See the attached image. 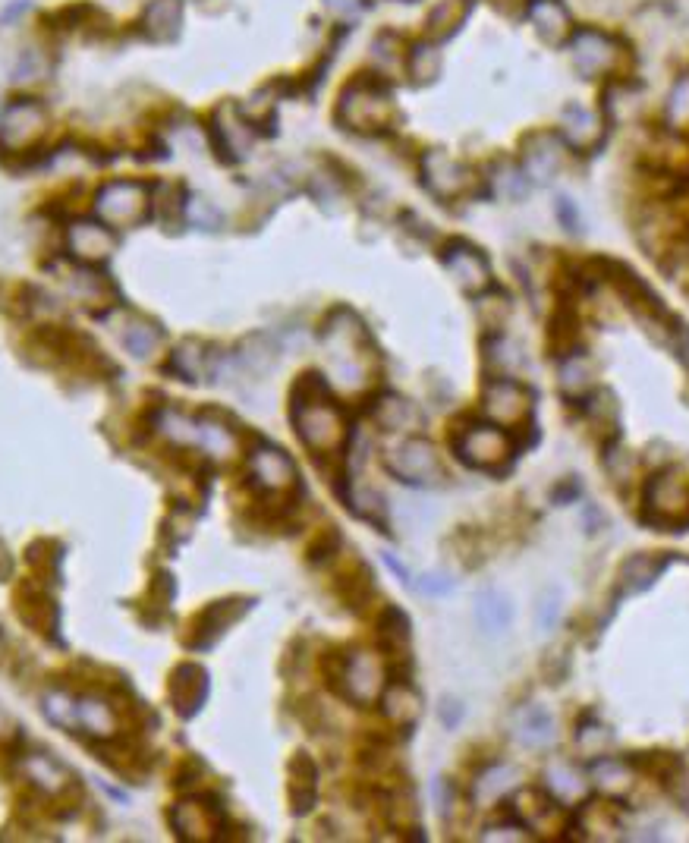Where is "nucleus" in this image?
I'll use <instances>...</instances> for the list:
<instances>
[{
  "instance_id": "obj_1",
  "label": "nucleus",
  "mask_w": 689,
  "mask_h": 843,
  "mask_svg": "<svg viewBox=\"0 0 689 843\" xmlns=\"http://www.w3.org/2000/svg\"><path fill=\"white\" fill-rule=\"evenodd\" d=\"M397 120L394 98L387 85L375 76H359L337 98V123L359 136L387 133Z\"/></svg>"
},
{
  "instance_id": "obj_2",
  "label": "nucleus",
  "mask_w": 689,
  "mask_h": 843,
  "mask_svg": "<svg viewBox=\"0 0 689 843\" xmlns=\"http://www.w3.org/2000/svg\"><path fill=\"white\" fill-rule=\"evenodd\" d=\"M290 419L299 441H303L318 457H331L340 453L350 441V422L343 416V409L328 397L315 400H293L290 403Z\"/></svg>"
},
{
  "instance_id": "obj_3",
  "label": "nucleus",
  "mask_w": 689,
  "mask_h": 843,
  "mask_svg": "<svg viewBox=\"0 0 689 843\" xmlns=\"http://www.w3.org/2000/svg\"><path fill=\"white\" fill-rule=\"evenodd\" d=\"M92 211L101 224L117 230H133L145 224L155 211V186L145 180H107L98 192Z\"/></svg>"
},
{
  "instance_id": "obj_4",
  "label": "nucleus",
  "mask_w": 689,
  "mask_h": 843,
  "mask_svg": "<svg viewBox=\"0 0 689 843\" xmlns=\"http://www.w3.org/2000/svg\"><path fill=\"white\" fill-rule=\"evenodd\" d=\"M642 523L680 532L689 523V479L677 466L655 472L642 485Z\"/></svg>"
},
{
  "instance_id": "obj_5",
  "label": "nucleus",
  "mask_w": 689,
  "mask_h": 843,
  "mask_svg": "<svg viewBox=\"0 0 689 843\" xmlns=\"http://www.w3.org/2000/svg\"><path fill=\"white\" fill-rule=\"evenodd\" d=\"M334 664L325 661V674L331 683L340 689L343 696L356 705H375L387 686V667L381 655L375 652H353V655H337L331 658Z\"/></svg>"
},
{
  "instance_id": "obj_6",
  "label": "nucleus",
  "mask_w": 689,
  "mask_h": 843,
  "mask_svg": "<svg viewBox=\"0 0 689 843\" xmlns=\"http://www.w3.org/2000/svg\"><path fill=\"white\" fill-rule=\"evenodd\" d=\"M513 450H516V444L507 435V428L494 425V422H472L454 435L457 460L466 463L469 469L501 472L513 460Z\"/></svg>"
},
{
  "instance_id": "obj_7",
  "label": "nucleus",
  "mask_w": 689,
  "mask_h": 843,
  "mask_svg": "<svg viewBox=\"0 0 689 843\" xmlns=\"http://www.w3.org/2000/svg\"><path fill=\"white\" fill-rule=\"evenodd\" d=\"M51 114L38 98H16L0 111V148L7 155H29L48 136Z\"/></svg>"
},
{
  "instance_id": "obj_8",
  "label": "nucleus",
  "mask_w": 689,
  "mask_h": 843,
  "mask_svg": "<svg viewBox=\"0 0 689 843\" xmlns=\"http://www.w3.org/2000/svg\"><path fill=\"white\" fill-rule=\"evenodd\" d=\"M535 391L516 378H488L482 387V413L501 428H520L529 422Z\"/></svg>"
},
{
  "instance_id": "obj_9",
  "label": "nucleus",
  "mask_w": 689,
  "mask_h": 843,
  "mask_svg": "<svg viewBox=\"0 0 689 843\" xmlns=\"http://www.w3.org/2000/svg\"><path fill=\"white\" fill-rule=\"evenodd\" d=\"M249 482L265 497H290L293 491H299V472L281 447L258 444L249 453Z\"/></svg>"
},
{
  "instance_id": "obj_10",
  "label": "nucleus",
  "mask_w": 689,
  "mask_h": 843,
  "mask_svg": "<svg viewBox=\"0 0 689 843\" xmlns=\"http://www.w3.org/2000/svg\"><path fill=\"white\" fill-rule=\"evenodd\" d=\"M384 469L394 475V479L406 482V485H435L441 479V460L432 441L425 438H406L400 441L391 453L384 457Z\"/></svg>"
},
{
  "instance_id": "obj_11",
  "label": "nucleus",
  "mask_w": 689,
  "mask_h": 843,
  "mask_svg": "<svg viewBox=\"0 0 689 843\" xmlns=\"http://www.w3.org/2000/svg\"><path fill=\"white\" fill-rule=\"evenodd\" d=\"M63 249L73 258L76 265H104L107 258L117 249V233L101 224L98 218H82L73 221L67 227V236H63Z\"/></svg>"
},
{
  "instance_id": "obj_12",
  "label": "nucleus",
  "mask_w": 689,
  "mask_h": 843,
  "mask_svg": "<svg viewBox=\"0 0 689 843\" xmlns=\"http://www.w3.org/2000/svg\"><path fill=\"white\" fill-rule=\"evenodd\" d=\"M211 142L224 161H246L255 142L252 120L236 104H221L211 114Z\"/></svg>"
},
{
  "instance_id": "obj_13",
  "label": "nucleus",
  "mask_w": 689,
  "mask_h": 843,
  "mask_svg": "<svg viewBox=\"0 0 689 843\" xmlns=\"http://www.w3.org/2000/svg\"><path fill=\"white\" fill-rule=\"evenodd\" d=\"M170 825H174V831L189 843H208L224 828V812L218 803H211V799L189 796L170 812Z\"/></svg>"
},
{
  "instance_id": "obj_14",
  "label": "nucleus",
  "mask_w": 689,
  "mask_h": 843,
  "mask_svg": "<svg viewBox=\"0 0 689 843\" xmlns=\"http://www.w3.org/2000/svg\"><path fill=\"white\" fill-rule=\"evenodd\" d=\"M419 174H422L425 189L432 192L435 199H441V202H454V199H460L463 192L469 189V170L460 161L450 158L447 151H438V148L425 151V155H422Z\"/></svg>"
},
{
  "instance_id": "obj_15",
  "label": "nucleus",
  "mask_w": 689,
  "mask_h": 843,
  "mask_svg": "<svg viewBox=\"0 0 689 843\" xmlns=\"http://www.w3.org/2000/svg\"><path fill=\"white\" fill-rule=\"evenodd\" d=\"M441 262H444L447 274L454 277L466 293H482V290H488V284H491V268H488L485 255H482L476 246H469V243H463V240L447 243V246L441 249Z\"/></svg>"
},
{
  "instance_id": "obj_16",
  "label": "nucleus",
  "mask_w": 689,
  "mask_h": 843,
  "mask_svg": "<svg viewBox=\"0 0 689 843\" xmlns=\"http://www.w3.org/2000/svg\"><path fill=\"white\" fill-rule=\"evenodd\" d=\"M252 598H227V601H214L208 608L196 617V636L189 639V648H211L218 642L230 626L240 620L249 608H252Z\"/></svg>"
},
{
  "instance_id": "obj_17",
  "label": "nucleus",
  "mask_w": 689,
  "mask_h": 843,
  "mask_svg": "<svg viewBox=\"0 0 689 843\" xmlns=\"http://www.w3.org/2000/svg\"><path fill=\"white\" fill-rule=\"evenodd\" d=\"M564 164V139L554 133H535L523 142V170L535 183H551Z\"/></svg>"
},
{
  "instance_id": "obj_18",
  "label": "nucleus",
  "mask_w": 689,
  "mask_h": 843,
  "mask_svg": "<svg viewBox=\"0 0 689 843\" xmlns=\"http://www.w3.org/2000/svg\"><path fill=\"white\" fill-rule=\"evenodd\" d=\"M586 777H589V787H595L598 793H605L611 799H623L636 784L633 762L614 759V755H608V752L592 755L589 765H586Z\"/></svg>"
},
{
  "instance_id": "obj_19",
  "label": "nucleus",
  "mask_w": 689,
  "mask_h": 843,
  "mask_svg": "<svg viewBox=\"0 0 689 843\" xmlns=\"http://www.w3.org/2000/svg\"><path fill=\"white\" fill-rule=\"evenodd\" d=\"M570 51H573L576 70L586 79L598 76V73H608L614 67V54H617L614 41L608 35L595 32V29H579L570 41Z\"/></svg>"
},
{
  "instance_id": "obj_20",
  "label": "nucleus",
  "mask_w": 689,
  "mask_h": 843,
  "mask_svg": "<svg viewBox=\"0 0 689 843\" xmlns=\"http://www.w3.org/2000/svg\"><path fill=\"white\" fill-rule=\"evenodd\" d=\"M208 699V670L199 664H180L170 677V702L180 718H192Z\"/></svg>"
},
{
  "instance_id": "obj_21",
  "label": "nucleus",
  "mask_w": 689,
  "mask_h": 843,
  "mask_svg": "<svg viewBox=\"0 0 689 843\" xmlns=\"http://www.w3.org/2000/svg\"><path fill=\"white\" fill-rule=\"evenodd\" d=\"M76 733H89V737L107 743L117 740L120 733V715L111 702L101 696H76Z\"/></svg>"
},
{
  "instance_id": "obj_22",
  "label": "nucleus",
  "mask_w": 689,
  "mask_h": 843,
  "mask_svg": "<svg viewBox=\"0 0 689 843\" xmlns=\"http://www.w3.org/2000/svg\"><path fill=\"white\" fill-rule=\"evenodd\" d=\"M513 812H516V818L523 821V825L529 828V831H545V828H551V825H557V821H561V812H564V806L557 803V799L542 787H526V790H516V796H513Z\"/></svg>"
},
{
  "instance_id": "obj_23",
  "label": "nucleus",
  "mask_w": 689,
  "mask_h": 843,
  "mask_svg": "<svg viewBox=\"0 0 689 843\" xmlns=\"http://www.w3.org/2000/svg\"><path fill=\"white\" fill-rule=\"evenodd\" d=\"M196 447H202L208 457H233L240 447V431L224 413L208 409L196 419Z\"/></svg>"
},
{
  "instance_id": "obj_24",
  "label": "nucleus",
  "mask_w": 689,
  "mask_h": 843,
  "mask_svg": "<svg viewBox=\"0 0 689 843\" xmlns=\"http://www.w3.org/2000/svg\"><path fill=\"white\" fill-rule=\"evenodd\" d=\"M183 26V0H152L139 16V32L145 41L155 45H170Z\"/></svg>"
},
{
  "instance_id": "obj_25",
  "label": "nucleus",
  "mask_w": 689,
  "mask_h": 843,
  "mask_svg": "<svg viewBox=\"0 0 689 843\" xmlns=\"http://www.w3.org/2000/svg\"><path fill=\"white\" fill-rule=\"evenodd\" d=\"M23 771H26L29 781H32L41 793H45V796H63V793H70L73 784H76L73 771L63 765L60 759H54V755H48V752L26 755Z\"/></svg>"
},
{
  "instance_id": "obj_26",
  "label": "nucleus",
  "mask_w": 689,
  "mask_h": 843,
  "mask_svg": "<svg viewBox=\"0 0 689 843\" xmlns=\"http://www.w3.org/2000/svg\"><path fill=\"white\" fill-rule=\"evenodd\" d=\"M170 369L189 384L211 381L218 375V353H211V347L202 340H183L174 356H170Z\"/></svg>"
},
{
  "instance_id": "obj_27",
  "label": "nucleus",
  "mask_w": 689,
  "mask_h": 843,
  "mask_svg": "<svg viewBox=\"0 0 689 843\" xmlns=\"http://www.w3.org/2000/svg\"><path fill=\"white\" fill-rule=\"evenodd\" d=\"M287 796H290V809L293 815H306L312 812L315 799H318V768L309 759L306 752H296L293 762L287 768Z\"/></svg>"
},
{
  "instance_id": "obj_28",
  "label": "nucleus",
  "mask_w": 689,
  "mask_h": 843,
  "mask_svg": "<svg viewBox=\"0 0 689 843\" xmlns=\"http://www.w3.org/2000/svg\"><path fill=\"white\" fill-rule=\"evenodd\" d=\"M513 737L526 749H548L557 740L554 715L545 705H526L513 721Z\"/></svg>"
},
{
  "instance_id": "obj_29",
  "label": "nucleus",
  "mask_w": 689,
  "mask_h": 843,
  "mask_svg": "<svg viewBox=\"0 0 689 843\" xmlns=\"http://www.w3.org/2000/svg\"><path fill=\"white\" fill-rule=\"evenodd\" d=\"M381 711L394 727H413L422 715V699L406 680H391L381 693Z\"/></svg>"
},
{
  "instance_id": "obj_30",
  "label": "nucleus",
  "mask_w": 689,
  "mask_h": 843,
  "mask_svg": "<svg viewBox=\"0 0 689 843\" xmlns=\"http://www.w3.org/2000/svg\"><path fill=\"white\" fill-rule=\"evenodd\" d=\"M664 567H667V560L658 554H630L617 573V598L645 592L664 573Z\"/></svg>"
},
{
  "instance_id": "obj_31",
  "label": "nucleus",
  "mask_w": 689,
  "mask_h": 843,
  "mask_svg": "<svg viewBox=\"0 0 689 843\" xmlns=\"http://www.w3.org/2000/svg\"><path fill=\"white\" fill-rule=\"evenodd\" d=\"M16 614L23 617V623H29L35 633L51 636L57 630V604L45 589H38V586H26L16 595Z\"/></svg>"
},
{
  "instance_id": "obj_32",
  "label": "nucleus",
  "mask_w": 689,
  "mask_h": 843,
  "mask_svg": "<svg viewBox=\"0 0 689 843\" xmlns=\"http://www.w3.org/2000/svg\"><path fill=\"white\" fill-rule=\"evenodd\" d=\"M340 497L347 501V507L359 516V520L372 523V526H378L384 532V526H387V504H384V497L375 488L359 485L353 475H343Z\"/></svg>"
},
{
  "instance_id": "obj_33",
  "label": "nucleus",
  "mask_w": 689,
  "mask_h": 843,
  "mask_svg": "<svg viewBox=\"0 0 689 843\" xmlns=\"http://www.w3.org/2000/svg\"><path fill=\"white\" fill-rule=\"evenodd\" d=\"M545 790L561 806H579L589 796V777H586V771H579L567 762H554L545 771Z\"/></svg>"
},
{
  "instance_id": "obj_34",
  "label": "nucleus",
  "mask_w": 689,
  "mask_h": 843,
  "mask_svg": "<svg viewBox=\"0 0 689 843\" xmlns=\"http://www.w3.org/2000/svg\"><path fill=\"white\" fill-rule=\"evenodd\" d=\"M513 623V601L501 589H482L476 595V626L485 636H504Z\"/></svg>"
},
{
  "instance_id": "obj_35",
  "label": "nucleus",
  "mask_w": 689,
  "mask_h": 843,
  "mask_svg": "<svg viewBox=\"0 0 689 843\" xmlns=\"http://www.w3.org/2000/svg\"><path fill=\"white\" fill-rule=\"evenodd\" d=\"M67 284H70L73 296H76L79 302H85V306L101 309V306H107V302L117 299V290H114L111 280H107V274L95 271L92 265H79V268L67 277Z\"/></svg>"
},
{
  "instance_id": "obj_36",
  "label": "nucleus",
  "mask_w": 689,
  "mask_h": 843,
  "mask_svg": "<svg viewBox=\"0 0 689 843\" xmlns=\"http://www.w3.org/2000/svg\"><path fill=\"white\" fill-rule=\"evenodd\" d=\"M120 343H123V350L133 359L148 362L164 347V331L158 328L155 321H148V318H133L129 324H123Z\"/></svg>"
},
{
  "instance_id": "obj_37",
  "label": "nucleus",
  "mask_w": 689,
  "mask_h": 843,
  "mask_svg": "<svg viewBox=\"0 0 689 843\" xmlns=\"http://www.w3.org/2000/svg\"><path fill=\"white\" fill-rule=\"evenodd\" d=\"M516 777H520V771L504 762H494L485 771H479L476 784H472V799H476V806H494L498 799H504L516 787Z\"/></svg>"
},
{
  "instance_id": "obj_38",
  "label": "nucleus",
  "mask_w": 689,
  "mask_h": 843,
  "mask_svg": "<svg viewBox=\"0 0 689 843\" xmlns=\"http://www.w3.org/2000/svg\"><path fill=\"white\" fill-rule=\"evenodd\" d=\"M372 419L381 431H413L419 425V409L397 394H381L372 403Z\"/></svg>"
},
{
  "instance_id": "obj_39",
  "label": "nucleus",
  "mask_w": 689,
  "mask_h": 843,
  "mask_svg": "<svg viewBox=\"0 0 689 843\" xmlns=\"http://www.w3.org/2000/svg\"><path fill=\"white\" fill-rule=\"evenodd\" d=\"M482 353H485V369L491 372V378H513L523 369L520 347L504 334H488L482 343Z\"/></svg>"
},
{
  "instance_id": "obj_40",
  "label": "nucleus",
  "mask_w": 689,
  "mask_h": 843,
  "mask_svg": "<svg viewBox=\"0 0 689 843\" xmlns=\"http://www.w3.org/2000/svg\"><path fill=\"white\" fill-rule=\"evenodd\" d=\"M561 123H564L561 139L570 148H592L601 139V120L595 114H589L586 107H579V104L564 107Z\"/></svg>"
},
{
  "instance_id": "obj_41",
  "label": "nucleus",
  "mask_w": 689,
  "mask_h": 843,
  "mask_svg": "<svg viewBox=\"0 0 689 843\" xmlns=\"http://www.w3.org/2000/svg\"><path fill=\"white\" fill-rule=\"evenodd\" d=\"M557 384H561V394L570 403H583L592 394V365L579 350L564 356L561 372H557Z\"/></svg>"
},
{
  "instance_id": "obj_42",
  "label": "nucleus",
  "mask_w": 689,
  "mask_h": 843,
  "mask_svg": "<svg viewBox=\"0 0 689 843\" xmlns=\"http://www.w3.org/2000/svg\"><path fill=\"white\" fill-rule=\"evenodd\" d=\"M240 365L252 375H268L274 365H277V343L268 334H252L243 340L240 353H236Z\"/></svg>"
},
{
  "instance_id": "obj_43",
  "label": "nucleus",
  "mask_w": 689,
  "mask_h": 843,
  "mask_svg": "<svg viewBox=\"0 0 689 843\" xmlns=\"http://www.w3.org/2000/svg\"><path fill=\"white\" fill-rule=\"evenodd\" d=\"M529 16H532L535 29L545 38H561L570 29V16L561 4H557V0H532Z\"/></svg>"
},
{
  "instance_id": "obj_44",
  "label": "nucleus",
  "mask_w": 689,
  "mask_h": 843,
  "mask_svg": "<svg viewBox=\"0 0 689 843\" xmlns=\"http://www.w3.org/2000/svg\"><path fill=\"white\" fill-rule=\"evenodd\" d=\"M406 70L413 82H432L441 73V54L435 41H419L406 51Z\"/></svg>"
},
{
  "instance_id": "obj_45",
  "label": "nucleus",
  "mask_w": 689,
  "mask_h": 843,
  "mask_svg": "<svg viewBox=\"0 0 689 843\" xmlns=\"http://www.w3.org/2000/svg\"><path fill=\"white\" fill-rule=\"evenodd\" d=\"M378 636L387 652H403L409 642V617L400 608H394V604H387L378 617Z\"/></svg>"
},
{
  "instance_id": "obj_46",
  "label": "nucleus",
  "mask_w": 689,
  "mask_h": 843,
  "mask_svg": "<svg viewBox=\"0 0 689 843\" xmlns=\"http://www.w3.org/2000/svg\"><path fill=\"white\" fill-rule=\"evenodd\" d=\"M463 16H466V7H463V0H438V7L428 13V35L432 38H447V35H454L463 23Z\"/></svg>"
},
{
  "instance_id": "obj_47",
  "label": "nucleus",
  "mask_w": 689,
  "mask_h": 843,
  "mask_svg": "<svg viewBox=\"0 0 689 843\" xmlns=\"http://www.w3.org/2000/svg\"><path fill=\"white\" fill-rule=\"evenodd\" d=\"M45 718H48L54 727H60V730L76 733V696L60 693V689L48 693V696H45Z\"/></svg>"
},
{
  "instance_id": "obj_48",
  "label": "nucleus",
  "mask_w": 689,
  "mask_h": 843,
  "mask_svg": "<svg viewBox=\"0 0 689 843\" xmlns=\"http://www.w3.org/2000/svg\"><path fill=\"white\" fill-rule=\"evenodd\" d=\"M561 604H564V595L557 586H548L545 592H538V598H535V626L538 630L554 633L557 620H561Z\"/></svg>"
},
{
  "instance_id": "obj_49",
  "label": "nucleus",
  "mask_w": 689,
  "mask_h": 843,
  "mask_svg": "<svg viewBox=\"0 0 689 843\" xmlns=\"http://www.w3.org/2000/svg\"><path fill=\"white\" fill-rule=\"evenodd\" d=\"M183 218L192 224V227H199V230H221L224 224V214L221 208L208 202V199H199V196H192L186 205H183Z\"/></svg>"
},
{
  "instance_id": "obj_50",
  "label": "nucleus",
  "mask_w": 689,
  "mask_h": 843,
  "mask_svg": "<svg viewBox=\"0 0 689 843\" xmlns=\"http://www.w3.org/2000/svg\"><path fill=\"white\" fill-rule=\"evenodd\" d=\"M494 192L504 199H513V202H520L529 196V177H526V170L523 167H516V164H504L501 170V177H494Z\"/></svg>"
},
{
  "instance_id": "obj_51",
  "label": "nucleus",
  "mask_w": 689,
  "mask_h": 843,
  "mask_svg": "<svg viewBox=\"0 0 689 843\" xmlns=\"http://www.w3.org/2000/svg\"><path fill=\"white\" fill-rule=\"evenodd\" d=\"M611 740H614L611 727L598 724L595 718H589V724H583V727H579V733H576V743H579V749H583V752H589V759H592V755L608 752Z\"/></svg>"
},
{
  "instance_id": "obj_52",
  "label": "nucleus",
  "mask_w": 689,
  "mask_h": 843,
  "mask_svg": "<svg viewBox=\"0 0 689 843\" xmlns=\"http://www.w3.org/2000/svg\"><path fill=\"white\" fill-rule=\"evenodd\" d=\"M340 595H343V601L350 604V608H362V604L375 595L372 573L365 570V567H359V576H347V582L340 586Z\"/></svg>"
},
{
  "instance_id": "obj_53",
  "label": "nucleus",
  "mask_w": 689,
  "mask_h": 843,
  "mask_svg": "<svg viewBox=\"0 0 689 843\" xmlns=\"http://www.w3.org/2000/svg\"><path fill=\"white\" fill-rule=\"evenodd\" d=\"M48 73V60L38 48H23L16 57V67H13V79L16 82H35Z\"/></svg>"
},
{
  "instance_id": "obj_54",
  "label": "nucleus",
  "mask_w": 689,
  "mask_h": 843,
  "mask_svg": "<svg viewBox=\"0 0 689 843\" xmlns=\"http://www.w3.org/2000/svg\"><path fill=\"white\" fill-rule=\"evenodd\" d=\"M325 10L337 19V23H356L365 13V0H321Z\"/></svg>"
},
{
  "instance_id": "obj_55",
  "label": "nucleus",
  "mask_w": 689,
  "mask_h": 843,
  "mask_svg": "<svg viewBox=\"0 0 689 843\" xmlns=\"http://www.w3.org/2000/svg\"><path fill=\"white\" fill-rule=\"evenodd\" d=\"M532 834H529V828L523 825L520 818H510V821H504V825H491V828H485V834H482V840H529Z\"/></svg>"
},
{
  "instance_id": "obj_56",
  "label": "nucleus",
  "mask_w": 689,
  "mask_h": 843,
  "mask_svg": "<svg viewBox=\"0 0 689 843\" xmlns=\"http://www.w3.org/2000/svg\"><path fill=\"white\" fill-rule=\"evenodd\" d=\"M554 211H557V221L564 224V230H567V233H573V236L583 233V218H579V208H576V202H573V199L561 196V199L554 202Z\"/></svg>"
},
{
  "instance_id": "obj_57",
  "label": "nucleus",
  "mask_w": 689,
  "mask_h": 843,
  "mask_svg": "<svg viewBox=\"0 0 689 843\" xmlns=\"http://www.w3.org/2000/svg\"><path fill=\"white\" fill-rule=\"evenodd\" d=\"M416 589L425 592V595H450L454 592V579H450L447 573H425L416 579Z\"/></svg>"
},
{
  "instance_id": "obj_58",
  "label": "nucleus",
  "mask_w": 689,
  "mask_h": 843,
  "mask_svg": "<svg viewBox=\"0 0 689 843\" xmlns=\"http://www.w3.org/2000/svg\"><path fill=\"white\" fill-rule=\"evenodd\" d=\"M463 715H466V708H463V702H457V699H441V705H438V718H441V724L447 727V730H454L460 721H463Z\"/></svg>"
},
{
  "instance_id": "obj_59",
  "label": "nucleus",
  "mask_w": 689,
  "mask_h": 843,
  "mask_svg": "<svg viewBox=\"0 0 689 843\" xmlns=\"http://www.w3.org/2000/svg\"><path fill=\"white\" fill-rule=\"evenodd\" d=\"M579 494H583V482H579L576 475H570V479H564V482L554 485L551 501H554V504H570V501H576Z\"/></svg>"
},
{
  "instance_id": "obj_60",
  "label": "nucleus",
  "mask_w": 689,
  "mask_h": 843,
  "mask_svg": "<svg viewBox=\"0 0 689 843\" xmlns=\"http://www.w3.org/2000/svg\"><path fill=\"white\" fill-rule=\"evenodd\" d=\"M337 548H340V535H337V532H325V535L318 538V545L309 548V560H312V564H318V560L331 557Z\"/></svg>"
},
{
  "instance_id": "obj_61",
  "label": "nucleus",
  "mask_w": 689,
  "mask_h": 843,
  "mask_svg": "<svg viewBox=\"0 0 689 843\" xmlns=\"http://www.w3.org/2000/svg\"><path fill=\"white\" fill-rule=\"evenodd\" d=\"M432 796H435V803H438V812L447 818V815H450V806H454V787H450L444 777H438V781L432 784Z\"/></svg>"
},
{
  "instance_id": "obj_62",
  "label": "nucleus",
  "mask_w": 689,
  "mask_h": 843,
  "mask_svg": "<svg viewBox=\"0 0 689 843\" xmlns=\"http://www.w3.org/2000/svg\"><path fill=\"white\" fill-rule=\"evenodd\" d=\"M384 564L391 567V570L397 573V579H400V582H406V586H409V582H413V579H409V570H406V567L400 564V560H397V557H394L391 551H384Z\"/></svg>"
}]
</instances>
